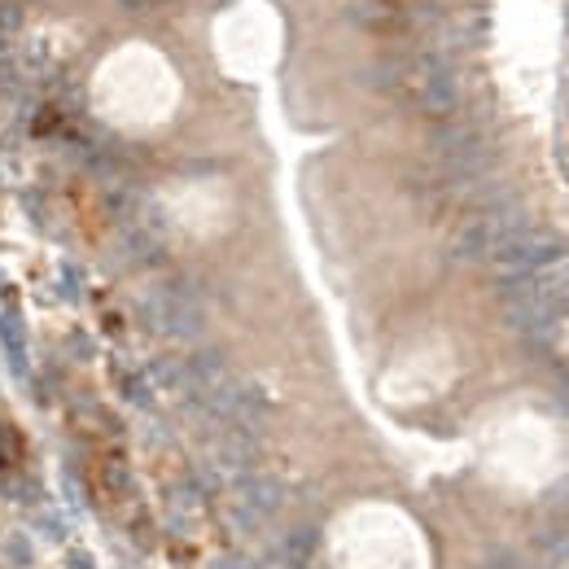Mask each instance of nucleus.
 <instances>
[{
    "instance_id": "nucleus-1",
    "label": "nucleus",
    "mask_w": 569,
    "mask_h": 569,
    "mask_svg": "<svg viewBox=\"0 0 569 569\" xmlns=\"http://www.w3.org/2000/svg\"><path fill=\"white\" fill-rule=\"evenodd\" d=\"M334 569H434L425 530L394 504H350L329 526Z\"/></svg>"
}]
</instances>
